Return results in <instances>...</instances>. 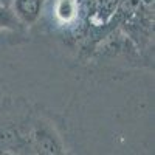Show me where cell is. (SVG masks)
<instances>
[{"mask_svg":"<svg viewBox=\"0 0 155 155\" xmlns=\"http://www.w3.org/2000/svg\"><path fill=\"white\" fill-rule=\"evenodd\" d=\"M31 150L36 155H65L56 130L45 121H36L30 137Z\"/></svg>","mask_w":155,"mask_h":155,"instance_id":"obj_1","label":"cell"},{"mask_svg":"<svg viewBox=\"0 0 155 155\" xmlns=\"http://www.w3.org/2000/svg\"><path fill=\"white\" fill-rule=\"evenodd\" d=\"M30 149V138H25L14 127L0 126V152L28 155Z\"/></svg>","mask_w":155,"mask_h":155,"instance_id":"obj_2","label":"cell"},{"mask_svg":"<svg viewBox=\"0 0 155 155\" xmlns=\"http://www.w3.org/2000/svg\"><path fill=\"white\" fill-rule=\"evenodd\" d=\"M45 0H12L11 11L23 25H33L41 17Z\"/></svg>","mask_w":155,"mask_h":155,"instance_id":"obj_3","label":"cell"},{"mask_svg":"<svg viewBox=\"0 0 155 155\" xmlns=\"http://www.w3.org/2000/svg\"><path fill=\"white\" fill-rule=\"evenodd\" d=\"M20 22L14 16V12L11 11V8L0 5V30L6 28V30H19L20 28Z\"/></svg>","mask_w":155,"mask_h":155,"instance_id":"obj_4","label":"cell"},{"mask_svg":"<svg viewBox=\"0 0 155 155\" xmlns=\"http://www.w3.org/2000/svg\"><path fill=\"white\" fill-rule=\"evenodd\" d=\"M121 0H98L96 2V16L101 20H107L118 9Z\"/></svg>","mask_w":155,"mask_h":155,"instance_id":"obj_5","label":"cell"},{"mask_svg":"<svg viewBox=\"0 0 155 155\" xmlns=\"http://www.w3.org/2000/svg\"><path fill=\"white\" fill-rule=\"evenodd\" d=\"M140 3L146 8H153V0H140Z\"/></svg>","mask_w":155,"mask_h":155,"instance_id":"obj_6","label":"cell"},{"mask_svg":"<svg viewBox=\"0 0 155 155\" xmlns=\"http://www.w3.org/2000/svg\"><path fill=\"white\" fill-rule=\"evenodd\" d=\"M11 2H12V0H0V5H3V6H8V8H11Z\"/></svg>","mask_w":155,"mask_h":155,"instance_id":"obj_7","label":"cell"},{"mask_svg":"<svg viewBox=\"0 0 155 155\" xmlns=\"http://www.w3.org/2000/svg\"><path fill=\"white\" fill-rule=\"evenodd\" d=\"M3 153V152H2ZM3 155H22V153H3Z\"/></svg>","mask_w":155,"mask_h":155,"instance_id":"obj_8","label":"cell"}]
</instances>
